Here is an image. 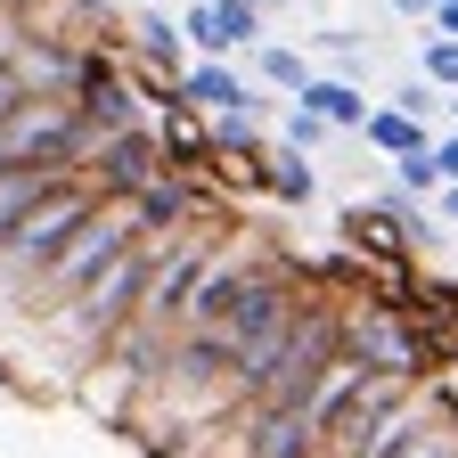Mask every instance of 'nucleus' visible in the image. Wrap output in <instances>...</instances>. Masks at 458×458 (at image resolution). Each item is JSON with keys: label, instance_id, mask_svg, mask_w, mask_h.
Listing matches in <instances>:
<instances>
[{"label": "nucleus", "instance_id": "2eb2a0df", "mask_svg": "<svg viewBox=\"0 0 458 458\" xmlns=\"http://www.w3.org/2000/svg\"><path fill=\"white\" fill-rule=\"evenodd\" d=\"M254 66H262V82H270V90H286V98H303V90H311L303 49H286V41H262V49H254Z\"/></svg>", "mask_w": 458, "mask_h": 458}, {"label": "nucleus", "instance_id": "aec40b11", "mask_svg": "<svg viewBox=\"0 0 458 458\" xmlns=\"http://www.w3.org/2000/svg\"><path fill=\"white\" fill-rule=\"evenodd\" d=\"M25 98H33V90H25V74L9 66V57H0V131H9L17 114H25Z\"/></svg>", "mask_w": 458, "mask_h": 458}, {"label": "nucleus", "instance_id": "c85d7f7f", "mask_svg": "<svg viewBox=\"0 0 458 458\" xmlns=\"http://www.w3.org/2000/svg\"><path fill=\"white\" fill-rule=\"evenodd\" d=\"M156 9H164V0H156Z\"/></svg>", "mask_w": 458, "mask_h": 458}, {"label": "nucleus", "instance_id": "b1692460", "mask_svg": "<svg viewBox=\"0 0 458 458\" xmlns=\"http://www.w3.org/2000/svg\"><path fill=\"white\" fill-rule=\"evenodd\" d=\"M393 9H401V17H434V0H393Z\"/></svg>", "mask_w": 458, "mask_h": 458}, {"label": "nucleus", "instance_id": "f3484780", "mask_svg": "<svg viewBox=\"0 0 458 458\" xmlns=\"http://www.w3.org/2000/svg\"><path fill=\"white\" fill-rule=\"evenodd\" d=\"M393 189H401V197H442V172H434V148H426V156H401V164H393Z\"/></svg>", "mask_w": 458, "mask_h": 458}, {"label": "nucleus", "instance_id": "7ed1b4c3", "mask_svg": "<svg viewBox=\"0 0 458 458\" xmlns=\"http://www.w3.org/2000/svg\"><path fill=\"white\" fill-rule=\"evenodd\" d=\"M9 164H25V172H82L90 164V131H82V114H74V98H25V114L9 131Z\"/></svg>", "mask_w": 458, "mask_h": 458}, {"label": "nucleus", "instance_id": "f03ea898", "mask_svg": "<svg viewBox=\"0 0 458 458\" xmlns=\"http://www.w3.org/2000/svg\"><path fill=\"white\" fill-rule=\"evenodd\" d=\"M98 213V189L82 181V172H66V181H57L25 221H17V238H9V254H0V286H9V303H25L33 286L57 270V254L74 246V229Z\"/></svg>", "mask_w": 458, "mask_h": 458}, {"label": "nucleus", "instance_id": "4be33fe9", "mask_svg": "<svg viewBox=\"0 0 458 458\" xmlns=\"http://www.w3.org/2000/svg\"><path fill=\"white\" fill-rule=\"evenodd\" d=\"M434 33H442V41H458V0H442V9H434Z\"/></svg>", "mask_w": 458, "mask_h": 458}, {"label": "nucleus", "instance_id": "0eeeda50", "mask_svg": "<svg viewBox=\"0 0 458 458\" xmlns=\"http://www.w3.org/2000/svg\"><path fill=\"white\" fill-rule=\"evenodd\" d=\"M238 458H319V426L303 401H278V410H246L221 426Z\"/></svg>", "mask_w": 458, "mask_h": 458}, {"label": "nucleus", "instance_id": "6e6552de", "mask_svg": "<svg viewBox=\"0 0 458 458\" xmlns=\"http://www.w3.org/2000/svg\"><path fill=\"white\" fill-rule=\"evenodd\" d=\"M181 41L205 49V57L262 49V9H246V0H189V9H181Z\"/></svg>", "mask_w": 458, "mask_h": 458}, {"label": "nucleus", "instance_id": "20e7f679", "mask_svg": "<svg viewBox=\"0 0 458 458\" xmlns=\"http://www.w3.org/2000/svg\"><path fill=\"white\" fill-rule=\"evenodd\" d=\"M410 393H418L410 377H377V369H369L352 393H344V410L327 418V434H319V458H369L377 426H385V418H393V410H401Z\"/></svg>", "mask_w": 458, "mask_h": 458}, {"label": "nucleus", "instance_id": "dca6fc26", "mask_svg": "<svg viewBox=\"0 0 458 458\" xmlns=\"http://www.w3.org/2000/svg\"><path fill=\"white\" fill-rule=\"evenodd\" d=\"M418 66H426V82L450 98L458 90V41H442V33H426V49H418Z\"/></svg>", "mask_w": 458, "mask_h": 458}, {"label": "nucleus", "instance_id": "393cba45", "mask_svg": "<svg viewBox=\"0 0 458 458\" xmlns=\"http://www.w3.org/2000/svg\"><path fill=\"white\" fill-rule=\"evenodd\" d=\"M246 9H262V17H278V9H286V0H246Z\"/></svg>", "mask_w": 458, "mask_h": 458}, {"label": "nucleus", "instance_id": "ddd939ff", "mask_svg": "<svg viewBox=\"0 0 458 458\" xmlns=\"http://www.w3.org/2000/svg\"><path fill=\"white\" fill-rule=\"evenodd\" d=\"M262 189H270L278 205H311V197H319V172H311V156L278 148V156H262Z\"/></svg>", "mask_w": 458, "mask_h": 458}, {"label": "nucleus", "instance_id": "f257e3e1", "mask_svg": "<svg viewBox=\"0 0 458 458\" xmlns=\"http://www.w3.org/2000/svg\"><path fill=\"white\" fill-rule=\"evenodd\" d=\"M335 360H344V303L311 295L278 335H262L254 352H238V418L246 410H278V401H303Z\"/></svg>", "mask_w": 458, "mask_h": 458}, {"label": "nucleus", "instance_id": "423d86ee", "mask_svg": "<svg viewBox=\"0 0 458 458\" xmlns=\"http://www.w3.org/2000/svg\"><path fill=\"white\" fill-rule=\"evenodd\" d=\"M74 114H82V131H90V140H114V131H131V123H140V90H131V74L114 66L106 49H82Z\"/></svg>", "mask_w": 458, "mask_h": 458}, {"label": "nucleus", "instance_id": "bb28decb", "mask_svg": "<svg viewBox=\"0 0 458 458\" xmlns=\"http://www.w3.org/2000/svg\"><path fill=\"white\" fill-rule=\"evenodd\" d=\"M450 131H458V90H450Z\"/></svg>", "mask_w": 458, "mask_h": 458}, {"label": "nucleus", "instance_id": "f8f14e48", "mask_svg": "<svg viewBox=\"0 0 458 458\" xmlns=\"http://www.w3.org/2000/svg\"><path fill=\"white\" fill-rule=\"evenodd\" d=\"M57 181H66V172H25V164H17V172H0V254H9L17 221H25V213H33V205H41Z\"/></svg>", "mask_w": 458, "mask_h": 458}, {"label": "nucleus", "instance_id": "5701e85b", "mask_svg": "<svg viewBox=\"0 0 458 458\" xmlns=\"http://www.w3.org/2000/svg\"><path fill=\"white\" fill-rule=\"evenodd\" d=\"M434 205H442V221H450V229H458V189H442V197H434Z\"/></svg>", "mask_w": 458, "mask_h": 458}, {"label": "nucleus", "instance_id": "1a4fd4ad", "mask_svg": "<svg viewBox=\"0 0 458 458\" xmlns=\"http://www.w3.org/2000/svg\"><path fill=\"white\" fill-rule=\"evenodd\" d=\"M246 98H254V82L229 74L221 57H197V66L181 74V106H197L205 123H213V114H229V106H246Z\"/></svg>", "mask_w": 458, "mask_h": 458}, {"label": "nucleus", "instance_id": "9b49d317", "mask_svg": "<svg viewBox=\"0 0 458 458\" xmlns=\"http://www.w3.org/2000/svg\"><path fill=\"white\" fill-rule=\"evenodd\" d=\"M131 49L148 57V66L181 90V74H189V41H181V17H164V9H148L140 17V33H131Z\"/></svg>", "mask_w": 458, "mask_h": 458}, {"label": "nucleus", "instance_id": "4468645a", "mask_svg": "<svg viewBox=\"0 0 458 458\" xmlns=\"http://www.w3.org/2000/svg\"><path fill=\"white\" fill-rule=\"evenodd\" d=\"M369 148L401 164V156H426V148H434V131H426V123H410L401 106H377V114H369Z\"/></svg>", "mask_w": 458, "mask_h": 458}, {"label": "nucleus", "instance_id": "cd10ccee", "mask_svg": "<svg viewBox=\"0 0 458 458\" xmlns=\"http://www.w3.org/2000/svg\"><path fill=\"white\" fill-rule=\"evenodd\" d=\"M0 57H9V41H0Z\"/></svg>", "mask_w": 458, "mask_h": 458}, {"label": "nucleus", "instance_id": "412c9836", "mask_svg": "<svg viewBox=\"0 0 458 458\" xmlns=\"http://www.w3.org/2000/svg\"><path fill=\"white\" fill-rule=\"evenodd\" d=\"M434 172H442V189H458V131H434Z\"/></svg>", "mask_w": 458, "mask_h": 458}, {"label": "nucleus", "instance_id": "a878e982", "mask_svg": "<svg viewBox=\"0 0 458 458\" xmlns=\"http://www.w3.org/2000/svg\"><path fill=\"white\" fill-rule=\"evenodd\" d=\"M442 360H450V369H458V335H442Z\"/></svg>", "mask_w": 458, "mask_h": 458}, {"label": "nucleus", "instance_id": "a211bd4d", "mask_svg": "<svg viewBox=\"0 0 458 458\" xmlns=\"http://www.w3.org/2000/svg\"><path fill=\"white\" fill-rule=\"evenodd\" d=\"M393 106H401V114H410V123H426V131H434V114H450L434 82H401V98H393Z\"/></svg>", "mask_w": 458, "mask_h": 458}, {"label": "nucleus", "instance_id": "39448f33", "mask_svg": "<svg viewBox=\"0 0 458 458\" xmlns=\"http://www.w3.org/2000/svg\"><path fill=\"white\" fill-rule=\"evenodd\" d=\"M82 181L98 189V197H148L156 181H164V148H156V131L148 123H131V131H114V140H98L90 148V164H82Z\"/></svg>", "mask_w": 458, "mask_h": 458}, {"label": "nucleus", "instance_id": "6ab92c4d", "mask_svg": "<svg viewBox=\"0 0 458 458\" xmlns=\"http://www.w3.org/2000/svg\"><path fill=\"white\" fill-rule=\"evenodd\" d=\"M319 140H327V123H319V114H311V106H286V148H295V156H311Z\"/></svg>", "mask_w": 458, "mask_h": 458}, {"label": "nucleus", "instance_id": "9d476101", "mask_svg": "<svg viewBox=\"0 0 458 458\" xmlns=\"http://www.w3.org/2000/svg\"><path fill=\"white\" fill-rule=\"evenodd\" d=\"M295 106H311L327 131H369V114H377L369 90H360V82H344V74H311V90H303Z\"/></svg>", "mask_w": 458, "mask_h": 458}]
</instances>
